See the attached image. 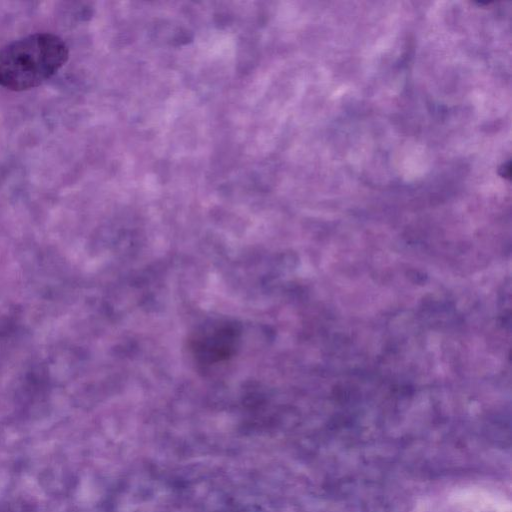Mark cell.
Instances as JSON below:
<instances>
[{"label": "cell", "mask_w": 512, "mask_h": 512, "mask_svg": "<svg viewBox=\"0 0 512 512\" xmlns=\"http://www.w3.org/2000/svg\"><path fill=\"white\" fill-rule=\"evenodd\" d=\"M68 47L51 33H35L0 50V86L24 91L39 86L67 62Z\"/></svg>", "instance_id": "6da1fadb"}, {"label": "cell", "mask_w": 512, "mask_h": 512, "mask_svg": "<svg viewBox=\"0 0 512 512\" xmlns=\"http://www.w3.org/2000/svg\"><path fill=\"white\" fill-rule=\"evenodd\" d=\"M499 174L502 177L509 178V176H510V161H508L507 163H504L502 165V167L499 170Z\"/></svg>", "instance_id": "7a4b0ae2"}]
</instances>
